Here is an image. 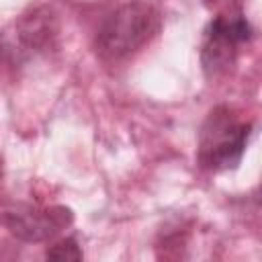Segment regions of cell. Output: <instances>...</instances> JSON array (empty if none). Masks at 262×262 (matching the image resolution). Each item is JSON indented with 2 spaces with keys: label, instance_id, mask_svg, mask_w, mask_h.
Wrapping results in <instances>:
<instances>
[{
  "label": "cell",
  "instance_id": "obj_1",
  "mask_svg": "<svg viewBox=\"0 0 262 262\" xmlns=\"http://www.w3.org/2000/svg\"><path fill=\"white\" fill-rule=\"evenodd\" d=\"M160 12L143 2L131 0L115 8L98 27L94 49L104 61H121L147 45L160 31Z\"/></svg>",
  "mask_w": 262,
  "mask_h": 262
},
{
  "label": "cell",
  "instance_id": "obj_2",
  "mask_svg": "<svg viewBox=\"0 0 262 262\" xmlns=\"http://www.w3.org/2000/svg\"><path fill=\"white\" fill-rule=\"evenodd\" d=\"M252 123L237 119L233 108L221 104L215 106L201 125L196 160L201 168L221 172L235 168L246 151Z\"/></svg>",
  "mask_w": 262,
  "mask_h": 262
},
{
  "label": "cell",
  "instance_id": "obj_3",
  "mask_svg": "<svg viewBox=\"0 0 262 262\" xmlns=\"http://www.w3.org/2000/svg\"><path fill=\"white\" fill-rule=\"evenodd\" d=\"M252 39V27L239 8H225L205 29L201 63L209 78L225 74L237 57L242 43Z\"/></svg>",
  "mask_w": 262,
  "mask_h": 262
},
{
  "label": "cell",
  "instance_id": "obj_4",
  "mask_svg": "<svg viewBox=\"0 0 262 262\" xmlns=\"http://www.w3.org/2000/svg\"><path fill=\"white\" fill-rule=\"evenodd\" d=\"M74 215L68 207H23L0 215V223L23 242H45L72 223Z\"/></svg>",
  "mask_w": 262,
  "mask_h": 262
},
{
  "label": "cell",
  "instance_id": "obj_5",
  "mask_svg": "<svg viewBox=\"0 0 262 262\" xmlns=\"http://www.w3.org/2000/svg\"><path fill=\"white\" fill-rule=\"evenodd\" d=\"M18 31H20L18 33L20 41L35 49L49 45L51 37L55 35V27L51 25L49 12H45L41 8H35V10H31V14H25L18 23Z\"/></svg>",
  "mask_w": 262,
  "mask_h": 262
},
{
  "label": "cell",
  "instance_id": "obj_6",
  "mask_svg": "<svg viewBox=\"0 0 262 262\" xmlns=\"http://www.w3.org/2000/svg\"><path fill=\"white\" fill-rule=\"evenodd\" d=\"M45 256L51 260H82V250L74 237H66V239L49 246Z\"/></svg>",
  "mask_w": 262,
  "mask_h": 262
}]
</instances>
